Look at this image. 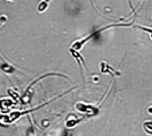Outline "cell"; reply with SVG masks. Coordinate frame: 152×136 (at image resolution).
I'll return each mask as SVG.
<instances>
[{"instance_id": "6da1fadb", "label": "cell", "mask_w": 152, "mask_h": 136, "mask_svg": "<svg viewBox=\"0 0 152 136\" xmlns=\"http://www.w3.org/2000/svg\"><path fill=\"white\" fill-rule=\"evenodd\" d=\"M76 109L82 112V113H86V115H95L98 110L94 107L90 105V104H83V103H77L76 104Z\"/></svg>"}, {"instance_id": "7a4b0ae2", "label": "cell", "mask_w": 152, "mask_h": 136, "mask_svg": "<svg viewBox=\"0 0 152 136\" xmlns=\"http://www.w3.org/2000/svg\"><path fill=\"white\" fill-rule=\"evenodd\" d=\"M14 105V101L10 99H0V110L2 113H7Z\"/></svg>"}, {"instance_id": "3957f363", "label": "cell", "mask_w": 152, "mask_h": 136, "mask_svg": "<svg viewBox=\"0 0 152 136\" xmlns=\"http://www.w3.org/2000/svg\"><path fill=\"white\" fill-rule=\"evenodd\" d=\"M100 71H101V73H103V74H111V75H117V76L121 75L119 71H116L115 68L108 66L106 63H101V64H100Z\"/></svg>"}, {"instance_id": "277c9868", "label": "cell", "mask_w": 152, "mask_h": 136, "mask_svg": "<svg viewBox=\"0 0 152 136\" xmlns=\"http://www.w3.org/2000/svg\"><path fill=\"white\" fill-rule=\"evenodd\" d=\"M0 68H1V71L7 73V74H12V73L17 71L15 67H13V66L9 65V64H7V63H2V64L0 65Z\"/></svg>"}, {"instance_id": "5b68a950", "label": "cell", "mask_w": 152, "mask_h": 136, "mask_svg": "<svg viewBox=\"0 0 152 136\" xmlns=\"http://www.w3.org/2000/svg\"><path fill=\"white\" fill-rule=\"evenodd\" d=\"M49 4H50V0H41L40 4L38 5V12H40V13L45 12V9L48 8Z\"/></svg>"}, {"instance_id": "8992f818", "label": "cell", "mask_w": 152, "mask_h": 136, "mask_svg": "<svg viewBox=\"0 0 152 136\" xmlns=\"http://www.w3.org/2000/svg\"><path fill=\"white\" fill-rule=\"evenodd\" d=\"M80 120L78 119H76V118H74L73 116L69 117V119H67V121H66V127H74L76 124L78 123Z\"/></svg>"}, {"instance_id": "52a82bcc", "label": "cell", "mask_w": 152, "mask_h": 136, "mask_svg": "<svg viewBox=\"0 0 152 136\" xmlns=\"http://www.w3.org/2000/svg\"><path fill=\"white\" fill-rule=\"evenodd\" d=\"M136 27L148 33V34H149V36H150V39L152 40V28H150V27H145V26H140V25H137Z\"/></svg>"}, {"instance_id": "ba28073f", "label": "cell", "mask_w": 152, "mask_h": 136, "mask_svg": "<svg viewBox=\"0 0 152 136\" xmlns=\"http://www.w3.org/2000/svg\"><path fill=\"white\" fill-rule=\"evenodd\" d=\"M8 93H9V94H10V95H12V97H13L14 99L16 100V101H18V99H19L18 94H17V93H16V92H15L13 89H9V90H8Z\"/></svg>"}, {"instance_id": "9c48e42d", "label": "cell", "mask_w": 152, "mask_h": 136, "mask_svg": "<svg viewBox=\"0 0 152 136\" xmlns=\"http://www.w3.org/2000/svg\"><path fill=\"white\" fill-rule=\"evenodd\" d=\"M6 20H7L6 16H1V17H0V23H5Z\"/></svg>"}, {"instance_id": "30bf717a", "label": "cell", "mask_w": 152, "mask_h": 136, "mask_svg": "<svg viewBox=\"0 0 152 136\" xmlns=\"http://www.w3.org/2000/svg\"><path fill=\"white\" fill-rule=\"evenodd\" d=\"M148 112H149L150 115H152V108H149V109H148Z\"/></svg>"}, {"instance_id": "8fae6325", "label": "cell", "mask_w": 152, "mask_h": 136, "mask_svg": "<svg viewBox=\"0 0 152 136\" xmlns=\"http://www.w3.org/2000/svg\"><path fill=\"white\" fill-rule=\"evenodd\" d=\"M42 125H43V126H48V121H47V120H45V121H43V124H42Z\"/></svg>"}, {"instance_id": "7c38bea8", "label": "cell", "mask_w": 152, "mask_h": 136, "mask_svg": "<svg viewBox=\"0 0 152 136\" xmlns=\"http://www.w3.org/2000/svg\"><path fill=\"white\" fill-rule=\"evenodd\" d=\"M8 1H13V2H15V1H17V0H8Z\"/></svg>"}]
</instances>
